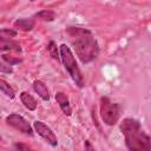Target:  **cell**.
I'll use <instances>...</instances> for the list:
<instances>
[{
  "mask_svg": "<svg viewBox=\"0 0 151 151\" xmlns=\"http://www.w3.org/2000/svg\"><path fill=\"white\" fill-rule=\"evenodd\" d=\"M0 91H2L9 98H14V96H15V92H14L13 87L4 79H0Z\"/></svg>",
  "mask_w": 151,
  "mask_h": 151,
  "instance_id": "7c38bea8",
  "label": "cell"
},
{
  "mask_svg": "<svg viewBox=\"0 0 151 151\" xmlns=\"http://www.w3.org/2000/svg\"><path fill=\"white\" fill-rule=\"evenodd\" d=\"M4 59L9 64V66H12L14 64H18L20 61V59H13L12 57H8V55H4Z\"/></svg>",
  "mask_w": 151,
  "mask_h": 151,
  "instance_id": "e0dca14e",
  "label": "cell"
},
{
  "mask_svg": "<svg viewBox=\"0 0 151 151\" xmlns=\"http://www.w3.org/2000/svg\"><path fill=\"white\" fill-rule=\"evenodd\" d=\"M55 100L57 103L59 104V107L61 109V111L66 114V116H71L72 114V109H71V105H70V101L66 97L65 93L63 92H58L55 94Z\"/></svg>",
  "mask_w": 151,
  "mask_h": 151,
  "instance_id": "ba28073f",
  "label": "cell"
},
{
  "mask_svg": "<svg viewBox=\"0 0 151 151\" xmlns=\"http://www.w3.org/2000/svg\"><path fill=\"white\" fill-rule=\"evenodd\" d=\"M85 147H86V151H94V149L92 147V145L90 144V142H88V140H86V142H85Z\"/></svg>",
  "mask_w": 151,
  "mask_h": 151,
  "instance_id": "ac0fdd59",
  "label": "cell"
},
{
  "mask_svg": "<svg viewBox=\"0 0 151 151\" xmlns=\"http://www.w3.org/2000/svg\"><path fill=\"white\" fill-rule=\"evenodd\" d=\"M0 139H1V138H0Z\"/></svg>",
  "mask_w": 151,
  "mask_h": 151,
  "instance_id": "d6986e66",
  "label": "cell"
},
{
  "mask_svg": "<svg viewBox=\"0 0 151 151\" xmlns=\"http://www.w3.org/2000/svg\"><path fill=\"white\" fill-rule=\"evenodd\" d=\"M6 123L9 126L14 127L15 130H18V131H20L25 134H28V136L33 134V130H32L31 125L28 124V122L18 113H11L9 116H7L6 117Z\"/></svg>",
  "mask_w": 151,
  "mask_h": 151,
  "instance_id": "8992f818",
  "label": "cell"
},
{
  "mask_svg": "<svg viewBox=\"0 0 151 151\" xmlns=\"http://www.w3.org/2000/svg\"><path fill=\"white\" fill-rule=\"evenodd\" d=\"M66 33L70 37L77 57L83 64H87L98 57L99 46L91 31L80 27H68Z\"/></svg>",
  "mask_w": 151,
  "mask_h": 151,
  "instance_id": "6da1fadb",
  "label": "cell"
},
{
  "mask_svg": "<svg viewBox=\"0 0 151 151\" xmlns=\"http://www.w3.org/2000/svg\"><path fill=\"white\" fill-rule=\"evenodd\" d=\"M47 50H48V52H50V54H51V57H52L53 59L60 60V57L58 55V50H57V46H55V44H54L53 41H51V42L48 44Z\"/></svg>",
  "mask_w": 151,
  "mask_h": 151,
  "instance_id": "5bb4252c",
  "label": "cell"
},
{
  "mask_svg": "<svg viewBox=\"0 0 151 151\" xmlns=\"http://www.w3.org/2000/svg\"><path fill=\"white\" fill-rule=\"evenodd\" d=\"M20 100H21V103L24 104V106H25L26 109H28L29 111H33V110L37 109L38 103H37V100H35L29 93H27V92H21V93H20Z\"/></svg>",
  "mask_w": 151,
  "mask_h": 151,
  "instance_id": "30bf717a",
  "label": "cell"
},
{
  "mask_svg": "<svg viewBox=\"0 0 151 151\" xmlns=\"http://www.w3.org/2000/svg\"><path fill=\"white\" fill-rule=\"evenodd\" d=\"M122 114V107L119 104L111 101L107 97L100 99V116L106 125H114Z\"/></svg>",
  "mask_w": 151,
  "mask_h": 151,
  "instance_id": "277c9868",
  "label": "cell"
},
{
  "mask_svg": "<svg viewBox=\"0 0 151 151\" xmlns=\"http://www.w3.org/2000/svg\"><path fill=\"white\" fill-rule=\"evenodd\" d=\"M33 88L34 91L38 93V96L42 99V100H50V92L47 90V86L45 85L44 81L41 80H34L33 81Z\"/></svg>",
  "mask_w": 151,
  "mask_h": 151,
  "instance_id": "9c48e42d",
  "label": "cell"
},
{
  "mask_svg": "<svg viewBox=\"0 0 151 151\" xmlns=\"http://www.w3.org/2000/svg\"><path fill=\"white\" fill-rule=\"evenodd\" d=\"M35 17H38V18H40V19H44V20H46V21H52V20L54 19L55 14H54V12H52V11L44 9V11L37 13Z\"/></svg>",
  "mask_w": 151,
  "mask_h": 151,
  "instance_id": "4fadbf2b",
  "label": "cell"
},
{
  "mask_svg": "<svg viewBox=\"0 0 151 151\" xmlns=\"http://www.w3.org/2000/svg\"><path fill=\"white\" fill-rule=\"evenodd\" d=\"M17 35V32L9 28H2L0 31V51H15L20 52V45L13 39Z\"/></svg>",
  "mask_w": 151,
  "mask_h": 151,
  "instance_id": "5b68a950",
  "label": "cell"
},
{
  "mask_svg": "<svg viewBox=\"0 0 151 151\" xmlns=\"http://www.w3.org/2000/svg\"><path fill=\"white\" fill-rule=\"evenodd\" d=\"M0 72H2V73H12L13 72V68H12V66H9V65H6V64H4V63H0Z\"/></svg>",
  "mask_w": 151,
  "mask_h": 151,
  "instance_id": "9a60e30c",
  "label": "cell"
},
{
  "mask_svg": "<svg viewBox=\"0 0 151 151\" xmlns=\"http://www.w3.org/2000/svg\"><path fill=\"white\" fill-rule=\"evenodd\" d=\"M33 125H34V129H35V131L38 132V134H39L42 139H45L46 143H48V144L52 145V146H55V145L58 144L57 136L54 134V132H53L45 123H42V122H40V120H37V122H34Z\"/></svg>",
  "mask_w": 151,
  "mask_h": 151,
  "instance_id": "52a82bcc",
  "label": "cell"
},
{
  "mask_svg": "<svg viewBox=\"0 0 151 151\" xmlns=\"http://www.w3.org/2000/svg\"><path fill=\"white\" fill-rule=\"evenodd\" d=\"M59 50H60V59H61L66 71L68 72V74L71 76V78L73 79L76 85H78L79 87H83L84 84H85L84 77L81 74V71H80V68H79V66L76 61V58H74L72 51L65 44H61Z\"/></svg>",
  "mask_w": 151,
  "mask_h": 151,
  "instance_id": "3957f363",
  "label": "cell"
},
{
  "mask_svg": "<svg viewBox=\"0 0 151 151\" xmlns=\"http://www.w3.org/2000/svg\"><path fill=\"white\" fill-rule=\"evenodd\" d=\"M14 26L17 28L22 29V31H31L34 27V20H32V19H19L14 22Z\"/></svg>",
  "mask_w": 151,
  "mask_h": 151,
  "instance_id": "8fae6325",
  "label": "cell"
},
{
  "mask_svg": "<svg viewBox=\"0 0 151 151\" xmlns=\"http://www.w3.org/2000/svg\"><path fill=\"white\" fill-rule=\"evenodd\" d=\"M15 149H17V151H33L28 145H26L24 143H17Z\"/></svg>",
  "mask_w": 151,
  "mask_h": 151,
  "instance_id": "2e32d148",
  "label": "cell"
},
{
  "mask_svg": "<svg viewBox=\"0 0 151 151\" xmlns=\"http://www.w3.org/2000/svg\"><path fill=\"white\" fill-rule=\"evenodd\" d=\"M120 130L129 151H151L150 137L144 132L138 120L132 118L124 119L120 124Z\"/></svg>",
  "mask_w": 151,
  "mask_h": 151,
  "instance_id": "7a4b0ae2",
  "label": "cell"
}]
</instances>
